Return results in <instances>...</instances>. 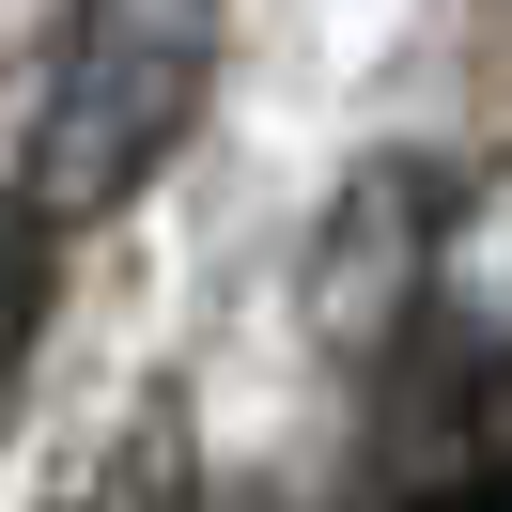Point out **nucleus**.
Listing matches in <instances>:
<instances>
[{
  "label": "nucleus",
  "mask_w": 512,
  "mask_h": 512,
  "mask_svg": "<svg viewBox=\"0 0 512 512\" xmlns=\"http://www.w3.org/2000/svg\"><path fill=\"white\" fill-rule=\"evenodd\" d=\"M32 326H47V233L16 218V202H0V373L32 357Z\"/></svg>",
  "instance_id": "5"
},
{
  "label": "nucleus",
  "mask_w": 512,
  "mask_h": 512,
  "mask_svg": "<svg viewBox=\"0 0 512 512\" xmlns=\"http://www.w3.org/2000/svg\"><path fill=\"white\" fill-rule=\"evenodd\" d=\"M481 512H512V481H481Z\"/></svg>",
  "instance_id": "7"
},
{
  "label": "nucleus",
  "mask_w": 512,
  "mask_h": 512,
  "mask_svg": "<svg viewBox=\"0 0 512 512\" xmlns=\"http://www.w3.org/2000/svg\"><path fill=\"white\" fill-rule=\"evenodd\" d=\"M404 512H481V481H435V497H404Z\"/></svg>",
  "instance_id": "6"
},
{
  "label": "nucleus",
  "mask_w": 512,
  "mask_h": 512,
  "mask_svg": "<svg viewBox=\"0 0 512 512\" xmlns=\"http://www.w3.org/2000/svg\"><path fill=\"white\" fill-rule=\"evenodd\" d=\"M435 249H450V171L435 156H357L342 202L311 218V264H295L311 342L342 357V373H373V357L419 326V295H435Z\"/></svg>",
  "instance_id": "2"
},
{
  "label": "nucleus",
  "mask_w": 512,
  "mask_h": 512,
  "mask_svg": "<svg viewBox=\"0 0 512 512\" xmlns=\"http://www.w3.org/2000/svg\"><path fill=\"white\" fill-rule=\"evenodd\" d=\"M202 94H218V0H63V63H47V109H32L16 218L32 233L109 218L140 171H171Z\"/></svg>",
  "instance_id": "1"
},
{
  "label": "nucleus",
  "mask_w": 512,
  "mask_h": 512,
  "mask_svg": "<svg viewBox=\"0 0 512 512\" xmlns=\"http://www.w3.org/2000/svg\"><path fill=\"white\" fill-rule=\"evenodd\" d=\"M466 125H481V156H512V0L466 16Z\"/></svg>",
  "instance_id": "4"
},
{
  "label": "nucleus",
  "mask_w": 512,
  "mask_h": 512,
  "mask_svg": "<svg viewBox=\"0 0 512 512\" xmlns=\"http://www.w3.org/2000/svg\"><path fill=\"white\" fill-rule=\"evenodd\" d=\"M125 512H202V466H187V404H140V450H125Z\"/></svg>",
  "instance_id": "3"
}]
</instances>
